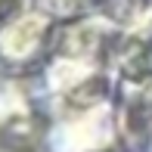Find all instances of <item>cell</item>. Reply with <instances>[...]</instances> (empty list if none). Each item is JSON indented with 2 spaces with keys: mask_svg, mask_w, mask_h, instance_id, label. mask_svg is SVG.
Listing matches in <instances>:
<instances>
[{
  "mask_svg": "<svg viewBox=\"0 0 152 152\" xmlns=\"http://www.w3.org/2000/svg\"><path fill=\"white\" fill-rule=\"evenodd\" d=\"M47 16H12L0 25V62L3 65H22L37 53V44L44 40Z\"/></svg>",
  "mask_w": 152,
  "mask_h": 152,
  "instance_id": "6da1fadb",
  "label": "cell"
},
{
  "mask_svg": "<svg viewBox=\"0 0 152 152\" xmlns=\"http://www.w3.org/2000/svg\"><path fill=\"white\" fill-rule=\"evenodd\" d=\"M22 3H25V0H0V25L10 22V19L22 10Z\"/></svg>",
  "mask_w": 152,
  "mask_h": 152,
  "instance_id": "7a4b0ae2",
  "label": "cell"
}]
</instances>
